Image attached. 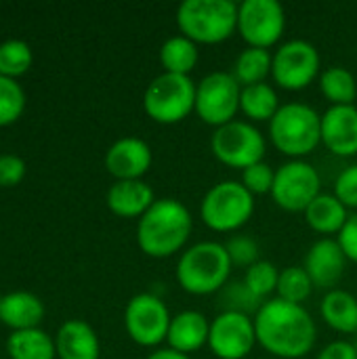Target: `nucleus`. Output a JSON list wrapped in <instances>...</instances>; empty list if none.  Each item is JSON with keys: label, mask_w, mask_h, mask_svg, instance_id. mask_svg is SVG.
I'll return each instance as SVG.
<instances>
[{"label": "nucleus", "mask_w": 357, "mask_h": 359, "mask_svg": "<svg viewBox=\"0 0 357 359\" xmlns=\"http://www.w3.org/2000/svg\"><path fill=\"white\" fill-rule=\"evenodd\" d=\"M32 65V48L23 40H4L0 44V76L17 78Z\"/></svg>", "instance_id": "7c9ffc66"}, {"label": "nucleus", "mask_w": 357, "mask_h": 359, "mask_svg": "<svg viewBox=\"0 0 357 359\" xmlns=\"http://www.w3.org/2000/svg\"><path fill=\"white\" fill-rule=\"evenodd\" d=\"M339 244H341L345 257L349 261H356L357 263V212L356 215H349L345 227L339 233Z\"/></svg>", "instance_id": "e433bc0d"}, {"label": "nucleus", "mask_w": 357, "mask_h": 359, "mask_svg": "<svg viewBox=\"0 0 357 359\" xmlns=\"http://www.w3.org/2000/svg\"><path fill=\"white\" fill-rule=\"evenodd\" d=\"M25 107V93L15 78L0 76V126L13 124Z\"/></svg>", "instance_id": "2f4dec72"}, {"label": "nucleus", "mask_w": 357, "mask_h": 359, "mask_svg": "<svg viewBox=\"0 0 357 359\" xmlns=\"http://www.w3.org/2000/svg\"><path fill=\"white\" fill-rule=\"evenodd\" d=\"M225 248H227V255H229V259H231L234 265H240V267H246L248 269L250 265H255L257 261H261L259 259V246L248 236H234L225 244Z\"/></svg>", "instance_id": "72a5a7b5"}, {"label": "nucleus", "mask_w": 357, "mask_h": 359, "mask_svg": "<svg viewBox=\"0 0 357 359\" xmlns=\"http://www.w3.org/2000/svg\"><path fill=\"white\" fill-rule=\"evenodd\" d=\"M210 149L219 162L244 170L263 160L267 143L255 124L246 120H231L215 128L210 137Z\"/></svg>", "instance_id": "6e6552de"}, {"label": "nucleus", "mask_w": 357, "mask_h": 359, "mask_svg": "<svg viewBox=\"0 0 357 359\" xmlns=\"http://www.w3.org/2000/svg\"><path fill=\"white\" fill-rule=\"evenodd\" d=\"M231 259L225 244L198 242L181 252L177 261V282L189 294L219 292L231 273Z\"/></svg>", "instance_id": "7ed1b4c3"}, {"label": "nucleus", "mask_w": 357, "mask_h": 359, "mask_svg": "<svg viewBox=\"0 0 357 359\" xmlns=\"http://www.w3.org/2000/svg\"><path fill=\"white\" fill-rule=\"evenodd\" d=\"M194 229V219L187 206L175 198H162L137 223V244L154 259H166L179 252Z\"/></svg>", "instance_id": "f03ea898"}, {"label": "nucleus", "mask_w": 357, "mask_h": 359, "mask_svg": "<svg viewBox=\"0 0 357 359\" xmlns=\"http://www.w3.org/2000/svg\"><path fill=\"white\" fill-rule=\"evenodd\" d=\"M322 143L337 156L357 154L356 105H330L322 114Z\"/></svg>", "instance_id": "f3484780"}, {"label": "nucleus", "mask_w": 357, "mask_h": 359, "mask_svg": "<svg viewBox=\"0 0 357 359\" xmlns=\"http://www.w3.org/2000/svg\"><path fill=\"white\" fill-rule=\"evenodd\" d=\"M356 334H357V332H356Z\"/></svg>", "instance_id": "ea45409f"}, {"label": "nucleus", "mask_w": 357, "mask_h": 359, "mask_svg": "<svg viewBox=\"0 0 357 359\" xmlns=\"http://www.w3.org/2000/svg\"><path fill=\"white\" fill-rule=\"evenodd\" d=\"M278 109H280V99L271 84L259 82V84L242 86L240 111L246 114L250 120H257V122L271 120Z\"/></svg>", "instance_id": "a878e982"}, {"label": "nucleus", "mask_w": 357, "mask_h": 359, "mask_svg": "<svg viewBox=\"0 0 357 359\" xmlns=\"http://www.w3.org/2000/svg\"><path fill=\"white\" fill-rule=\"evenodd\" d=\"M320 90L332 105H353L357 97L356 76L343 65H330L320 74Z\"/></svg>", "instance_id": "bb28decb"}, {"label": "nucleus", "mask_w": 357, "mask_h": 359, "mask_svg": "<svg viewBox=\"0 0 357 359\" xmlns=\"http://www.w3.org/2000/svg\"><path fill=\"white\" fill-rule=\"evenodd\" d=\"M242 84L231 72H210L196 86V114L202 122L219 128L240 111Z\"/></svg>", "instance_id": "1a4fd4ad"}, {"label": "nucleus", "mask_w": 357, "mask_h": 359, "mask_svg": "<svg viewBox=\"0 0 357 359\" xmlns=\"http://www.w3.org/2000/svg\"><path fill=\"white\" fill-rule=\"evenodd\" d=\"M255 212V196L242 181L215 183L202 198L200 217L213 231H236L248 223Z\"/></svg>", "instance_id": "0eeeda50"}, {"label": "nucleus", "mask_w": 357, "mask_h": 359, "mask_svg": "<svg viewBox=\"0 0 357 359\" xmlns=\"http://www.w3.org/2000/svg\"><path fill=\"white\" fill-rule=\"evenodd\" d=\"M145 359H191V358H189V355H185V353H179V351H175V349H158V351L149 353Z\"/></svg>", "instance_id": "58836bf2"}, {"label": "nucleus", "mask_w": 357, "mask_h": 359, "mask_svg": "<svg viewBox=\"0 0 357 359\" xmlns=\"http://www.w3.org/2000/svg\"><path fill=\"white\" fill-rule=\"evenodd\" d=\"M322 194L320 172L305 160H290L276 168L271 196L288 212H305Z\"/></svg>", "instance_id": "9d476101"}, {"label": "nucleus", "mask_w": 357, "mask_h": 359, "mask_svg": "<svg viewBox=\"0 0 357 359\" xmlns=\"http://www.w3.org/2000/svg\"><path fill=\"white\" fill-rule=\"evenodd\" d=\"M257 343L271 355L299 359L307 355L318 337L314 318L303 305L282 301L278 297L267 299L255 313Z\"/></svg>", "instance_id": "f257e3e1"}, {"label": "nucleus", "mask_w": 357, "mask_h": 359, "mask_svg": "<svg viewBox=\"0 0 357 359\" xmlns=\"http://www.w3.org/2000/svg\"><path fill=\"white\" fill-rule=\"evenodd\" d=\"M349 219V208L335 194H320L305 210V221L318 233H341Z\"/></svg>", "instance_id": "4be33fe9"}, {"label": "nucleus", "mask_w": 357, "mask_h": 359, "mask_svg": "<svg viewBox=\"0 0 357 359\" xmlns=\"http://www.w3.org/2000/svg\"><path fill=\"white\" fill-rule=\"evenodd\" d=\"M154 202H156L154 189L143 179L116 181L107 189V206L118 217H126V219L139 217L141 219L151 208Z\"/></svg>", "instance_id": "6ab92c4d"}, {"label": "nucleus", "mask_w": 357, "mask_h": 359, "mask_svg": "<svg viewBox=\"0 0 357 359\" xmlns=\"http://www.w3.org/2000/svg\"><path fill=\"white\" fill-rule=\"evenodd\" d=\"M44 318L42 301L32 292H11L0 297V322L8 328L29 330L38 328Z\"/></svg>", "instance_id": "412c9836"}, {"label": "nucleus", "mask_w": 357, "mask_h": 359, "mask_svg": "<svg viewBox=\"0 0 357 359\" xmlns=\"http://www.w3.org/2000/svg\"><path fill=\"white\" fill-rule=\"evenodd\" d=\"M314 282L309 278V273L305 271L303 265H292L280 271V280H278V299L288 301V303H297L301 305L314 290Z\"/></svg>", "instance_id": "c85d7f7f"}, {"label": "nucleus", "mask_w": 357, "mask_h": 359, "mask_svg": "<svg viewBox=\"0 0 357 359\" xmlns=\"http://www.w3.org/2000/svg\"><path fill=\"white\" fill-rule=\"evenodd\" d=\"M154 154L147 141L139 137H122L105 154V168L116 181H135L141 179L151 166Z\"/></svg>", "instance_id": "2eb2a0df"}, {"label": "nucleus", "mask_w": 357, "mask_h": 359, "mask_svg": "<svg viewBox=\"0 0 357 359\" xmlns=\"http://www.w3.org/2000/svg\"><path fill=\"white\" fill-rule=\"evenodd\" d=\"M257 343L255 318L240 311H221L210 322L208 347L219 359H244Z\"/></svg>", "instance_id": "4468645a"}, {"label": "nucleus", "mask_w": 357, "mask_h": 359, "mask_svg": "<svg viewBox=\"0 0 357 359\" xmlns=\"http://www.w3.org/2000/svg\"><path fill=\"white\" fill-rule=\"evenodd\" d=\"M335 196L347 208H357V164L341 170V175L335 181Z\"/></svg>", "instance_id": "f704fd0d"}, {"label": "nucleus", "mask_w": 357, "mask_h": 359, "mask_svg": "<svg viewBox=\"0 0 357 359\" xmlns=\"http://www.w3.org/2000/svg\"><path fill=\"white\" fill-rule=\"evenodd\" d=\"M198 57H200L198 44L183 34L166 38L160 46V63L166 74L189 76V72L198 63Z\"/></svg>", "instance_id": "b1692460"}, {"label": "nucleus", "mask_w": 357, "mask_h": 359, "mask_svg": "<svg viewBox=\"0 0 357 359\" xmlns=\"http://www.w3.org/2000/svg\"><path fill=\"white\" fill-rule=\"evenodd\" d=\"M25 177V162L15 154L0 156V187H13Z\"/></svg>", "instance_id": "c9c22d12"}, {"label": "nucleus", "mask_w": 357, "mask_h": 359, "mask_svg": "<svg viewBox=\"0 0 357 359\" xmlns=\"http://www.w3.org/2000/svg\"><path fill=\"white\" fill-rule=\"evenodd\" d=\"M274 177L276 170L267 164V162H257L248 168L242 170V185L252 194V196H261V194H271L274 187Z\"/></svg>", "instance_id": "473e14b6"}, {"label": "nucleus", "mask_w": 357, "mask_h": 359, "mask_svg": "<svg viewBox=\"0 0 357 359\" xmlns=\"http://www.w3.org/2000/svg\"><path fill=\"white\" fill-rule=\"evenodd\" d=\"M269 135L278 151L299 160L322 143V116L303 101L284 103L269 120Z\"/></svg>", "instance_id": "20e7f679"}, {"label": "nucleus", "mask_w": 357, "mask_h": 359, "mask_svg": "<svg viewBox=\"0 0 357 359\" xmlns=\"http://www.w3.org/2000/svg\"><path fill=\"white\" fill-rule=\"evenodd\" d=\"M271 61H274V55L269 53V48L246 46L238 55L231 74L242 86L259 84V82H265V78L271 74Z\"/></svg>", "instance_id": "cd10ccee"}, {"label": "nucleus", "mask_w": 357, "mask_h": 359, "mask_svg": "<svg viewBox=\"0 0 357 359\" xmlns=\"http://www.w3.org/2000/svg\"><path fill=\"white\" fill-rule=\"evenodd\" d=\"M196 82L181 74H160L143 95L145 114L160 124H177L196 111Z\"/></svg>", "instance_id": "423d86ee"}, {"label": "nucleus", "mask_w": 357, "mask_h": 359, "mask_svg": "<svg viewBox=\"0 0 357 359\" xmlns=\"http://www.w3.org/2000/svg\"><path fill=\"white\" fill-rule=\"evenodd\" d=\"M170 311L166 303L151 294H135L124 309V326L128 337L141 347H156L166 341L170 328Z\"/></svg>", "instance_id": "9b49d317"}, {"label": "nucleus", "mask_w": 357, "mask_h": 359, "mask_svg": "<svg viewBox=\"0 0 357 359\" xmlns=\"http://www.w3.org/2000/svg\"><path fill=\"white\" fill-rule=\"evenodd\" d=\"M322 318L324 322L343 334L357 332V299L343 288H332L322 299Z\"/></svg>", "instance_id": "5701e85b"}, {"label": "nucleus", "mask_w": 357, "mask_h": 359, "mask_svg": "<svg viewBox=\"0 0 357 359\" xmlns=\"http://www.w3.org/2000/svg\"><path fill=\"white\" fill-rule=\"evenodd\" d=\"M286 27V13L278 0H242L238 4V32L248 46L269 48Z\"/></svg>", "instance_id": "ddd939ff"}, {"label": "nucleus", "mask_w": 357, "mask_h": 359, "mask_svg": "<svg viewBox=\"0 0 357 359\" xmlns=\"http://www.w3.org/2000/svg\"><path fill=\"white\" fill-rule=\"evenodd\" d=\"M55 349L61 359H99V337L90 324L67 320L55 337Z\"/></svg>", "instance_id": "aec40b11"}, {"label": "nucleus", "mask_w": 357, "mask_h": 359, "mask_svg": "<svg viewBox=\"0 0 357 359\" xmlns=\"http://www.w3.org/2000/svg\"><path fill=\"white\" fill-rule=\"evenodd\" d=\"M208 334H210V322L206 320V316L200 311L187 309V311L173 316L166 343H168V349L189 355L202 349L204 345H208Z\"/></svg>", "instance_id": "a211bd4d"}, {"label": "nucleus", "mask_w": 357, "mask_h": 359, "mask_svg": "<svg viewBox=\"0 0 357 359\" xmlns=\"http://www.w3.org/2000/svg\"><path fill=\"white\" fill-rule=\"evenodd\" d=\"M278 280H280V271L269 261H257L244 273V286L248 288V292L255 299H259L263 303L267 301V297L271 292L278 290Z\"/></svg>", "instance_id": "c756f323"}, {"label": "nucleus", "mask_w": 357, "mask_h": 359, "mask_svg": "<svg viewBox=\"0 0 357 359\" xmlns=\"http://www.w3.org/2000/svg\"><path fill=\"white\" fill-rule=\"evenodd\" d=\"M177 25L196 44H217L238 29V4L234 0H183L177 8Z\"/></svg>", "instance_id": "39448f33"}, {"label": "nucleus", "mask_w": 357, "mask_h": 359, "mask_svg": "<svg viewBox=\"0 0 357 359\" xmlns=\"http://www.w3.org/2000/svg\"><path fill=\"white\" fill-rule=\"evenodd\" d=\"M271 76L276 84L288 90H301L320 76V53L303 38H292L274 53Z\"/></svg>", "instance_id": "f8f14e48"}, {"label": "nucleus", "mask_w": 357, "mask_h": 359, "mask_svg": "<svg viewBox=\"0 0 357 359\" xmlns=\"http://www.w3.org/2000/svg\"><path fill=\"white\" fill-rule=\"evenodd\" d=\"M345 265H347V257H345L339 240L320 238L307 250L303 267L309 273L314 286L332 290L339 284V280L343 278Z\"/></svg>", "instance_id": "dca6fc26"}, {"label": "nucleus", "mask_w": 357, "mask_h": 359, "mask_svg": "<svg viewBox=\"0 0 357 359\" xmlns=\"http://www.w3.org/2000/svg\"><path fill=\"white\" fill-rule=\"evenodd\" d=\"M11 359H53L57 355L55 341L40 328L17 330L6 341Z\"/></svg>", "instance_id": "393cba45"}, {"label": "nucleus", "mask_w": 357, "mask_h": 359, "mask_svg": "<svg viewBox=\"0 0 357 359\" xmlns=\"http://www.w3.org/2000/svg\"><path fill=\"white\" fill-rule=\"evenodd\" d=\"M316 359H357V345L349 341H335L326 345Z\"/></svg>", "instance_id": "4c0bfd02"}]
</instances>
